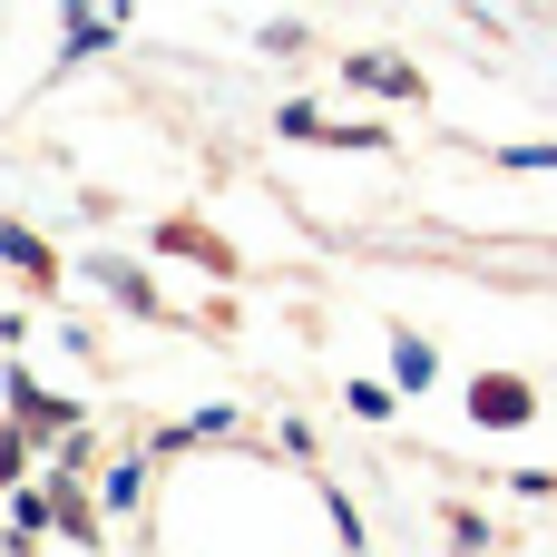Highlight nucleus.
<instances>
[{
	"label": "nucleus",
	"instance_id": "f257e3e1",
	"mask_svg": "<svg viewBox=\"0 0 557 557\" xmlns=\"http://www.w3.org/2000/svg\"><path fill=\"white\" fill-rule=\"evenodd\" d=\"M519 411H529L519 382H480V421H519Z\"/></svg>",
	"mask_w": 557,
	"mask_h": 557
}]
</instances>
